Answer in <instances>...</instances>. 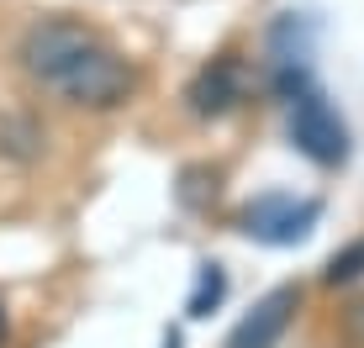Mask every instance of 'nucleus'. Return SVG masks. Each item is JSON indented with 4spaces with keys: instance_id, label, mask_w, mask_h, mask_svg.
I'll use <instances>...</instances> for the list:
<instances>
[{
    "instance_id": "nucleus-7",
    "label": "nucleus",
    "mask_w": 364,
    "mask_h": 348,
    "mask_svg": "<svg viewBox=\"0 0 364 348\" xmlns=\"http://www.w3.org/2000/svg\"><path fill=\"white\" fill-rule=\"evenodd\" d=\"M359 280H364V238H348L328 264H322V285H328V290H354Z\"/></svg>"
},
{
    "instance_id": "nucleus-5",
    "label": "nucleus",
    "mask_w": 364,
    "mask_h": 348,
    "mask_svg": "<svg viewBox=\"0 0 364 348\" xmlns=\"http://www.w3.org/2000/svg\"><path fill=\"white\" fill-rule=\"evenodd\" d=\"M296 312H301V285H274L269 295L254 301V312L237 317V327L228 332L222 348H280V338L291 332Z\"/></svg>"
},
{
    "instance_id": "nucleus-4",
    "label": "nucleus",
    "mask_w": 364,
    "mask_h": 348,
    "mask_svg": "<svg viewBox=\"0 0 364 348\" xmlns=\"http://www.w3.org/2000/svg\"><path fill=\"white\" fill-rule=\"evenodd\" d=\"M243 95H248L243 58L217 53V58H206V64L191 74V85H185V111H191L196 121H222L228 111L243 106Z\"/></svg>"
},
{
    "instance_id": "nucleus-9",
    "label": "nucleus",
    "mask_w": 364,
    "mask_h": 348,
    "mask_svg": "<svg viewBox=\"0 0 364 348\" xmlns=\"http://www.w3.org/2000/svg\"><path fill=\"white\" fill-rule=\"evenodd\" d=\"M6 338H11V317H6V301H0V348H6Z\"/></svg>"
},
{
    "instance_id": "nucleus-6",
    "label": "nucleus",
    "mask_w": 364,
    "mask_h": 348,
    "mask_svg": "<svg viewBox=\"0 0 364 348\" xmlns=\"http://www.w3.org/2000/svg\"><path fill=\"white\" fill-rule=\"evenodd\" d=\"M222 301H228V269H222L217 259H206V264H196V290H191V301H185V317L200 322V317L217 312Z\"/></svg>"
},
{
    "instance_id": "nucleus-3",
    "label": "nucleus",
    "mask_w": 364,
    "mask_h": 348,
    "mask_svg": "<svg viewBox=\"0 0 364 348\" xmlns=\"http://www.w3.org/2000/svg\"><path fill=\"white\" fill-rule=\"evenodd\" d=\"M317 222H322V201L317 195H291V190H264L237 211V232L248 243H264V248L306 243L317 232Z\"/></svg>"
},
{
    "instance_id": "nucleus-8",
    "label": "nucleus",
    "mask_w": 364,
    "mask_h": 348,
    "mask_svg": "<svg viewBox=\"0 0 364 348\" xmlns=\"http://www.w3.org/2000/svg\"><path fill=\"white\" fill-rule=\"evenodd\" d=\"M338 338H343L348 348H364V295L343 306V317H338Z\"/></svg>"
},
{
    "instance_id": "nucleus-1",
    "label": "nucleus",
    "mask_w": 364,
    "mask_h": 348,
    "mask_svg": "<svg viewBox=\"0 0 364 348\" xmlns=\"http://www.w3.org/2000/svg\"><path fill=\"white\" fill-rule=\"evenodd\" d=\"M16 58L43 90L64 95V101L80 106V111H117V106H127L132 90H137L132 58L117 53L95 27H85V21H74V16L32 21V27L21 32Z\"/></svg>"
},
{
    "instance_id": "nucleus-10",
    "label": "nucleus",
    "mask_w": 364,
    "mask_h": 348,
    "mask_svg": "<svg viewBox=\"0 0 364 348\" xmlns=\"http://www.w3.org/2000/svg\"><path fill=\"white\" fill-rule=\"evenodd\" d=\"M164 348H180V332H164Z\"/></svg>"
},
{
    "instance_id": "nucleus-2",
    "label": "nucleus",
    "mask_w": 364,
    "mask_h": 348,
    "mask_svg": "<svg viewBox=\"0 0 364 348\" xmlns=\"http://www.w3.org/2000/svg\"><path fill=\"white\" fill-rule=\"evenodd\" d=\"M285 138L301 158H311L317 169H343L348 164V121L338 116V106L311 85L306 95H296L285 106Z\"/></svg>"
}]
</instances>
